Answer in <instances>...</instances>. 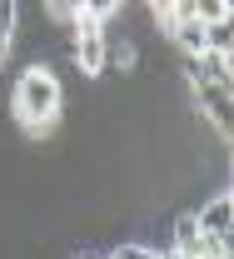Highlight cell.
Wrapping results in <instances>:
<instances>
[{
	"instance_id": "1",
	"label": "cell",
	"mask_w": 234,
	"mask_h": 259,
	"mask_svg": "<svg viewBox=\"0 0 234 259\" xmlns=\"http://www.w3.org/2000/svg\"><path fill=\"white\" fill-rule=\"evenodd\" d=\"M60 80H55V70L50 65H30L20 80H15V100H10V110L20 115V125L35 130V135H45V130L60 120Z\"/></svg>"
},
{
	"instance_id": "2",
	"label": "cell",
	"mask_w": 234,
	"mask_h": 259,
	"mask_svg": "<svg viewBox=\"0 0 234 259\" xmlns=\"http://www.w3.org/2000/svg\"><path fill=\"white\" fill-rule=\"evenodd\" d=\"M195 225H200V234H209V239H234V194L229 190L209 194L200 209H195Z\"/></svg>"
},
{
	"instance_id": "3",
	"label": "cell",
	"mask_w": 234,
	"mask_h": 259,
	"mask_svg": "<svg viewBox=\"0 0 234 259\" xmlns=\"http://www.w3.org/2000/svg\"><path fill=\"white\" fill-rule=\"evenodd\" d=\"M195 100H200L204 120L229 140V90H219V85H209V80H195Z\"/></svg>"
},
{
	"instance_id": "4",
	"label": "cell",
	"mask_w": 234,
	"mask_h": 259,
	"mask_svg": "<svg viewBox=\"0 0 234 259\" xmlns=\"http://www.w3.org/2000/svg\"><path fill=\"white\" fill-rule=\"evenodd\" d=\"M165 35L174 55H204V20H174V25H165Z\"/></svg>"
},
{
	"instance_id": "5",
	"label": "cell",
	"mask_w": 234,
	"mask_h": 259,
	"mask_svg": "<svg viewBox=\"0 0 234 259\" xmlns=\"http://www.w3.org/2000/svg\"><path fill=\"white\" fill-rule=\"evenodd\" d=\"M204 50H214V55H229V50H234V25H229V15L204 25Z\"/></svg>"
},
{
	"instance_id": "6",
	"label": "cell",
	"mask_w": 234,
	"mask_h": 259,
	"mask_svg": "<svg viewBox=\"0 0 234 259\" xmlns=\"http://www.w3.org/2000/svg\"><path fill=\"white\" fill-rule=\"evenodd\" d=\"M224 15H229V0H195V20H204V25L224 20Z\"/></svg>"
},
{
	"instance_id": "7",
	"label": "cell",
	"mask_w": 234,
	"mask_h": 259,
	"mask_svg": "<svg viewBox=\"0 0 234 259\" xmlns=\"http://www.w3.org/2000/svg\"><path fill=\"white\" fill-rule=\"evenodd\" d=\"M80 10H90L95 20H110V15L120 10V0H80Z\"/></svg>"
},
{
	"instance_id": "8",
	"label": "cell",
	"mask_w": 234,
	"mask_h": 259,
	"mask_svg": "<svg viewBox=\"0 0 234 259\" xmlns=\"http://www.w3.org/2000/svg\"><path fill=\"white\" fill-rule=\"evenodd\" d=\"M110 259H155V249H150V244H134V239H130V244H120Z\"/></svg>"
},
{
	"instance_id": "9",
	"label": "cell",
	"mask_w": 234,
	"mask_h": 259,
	"mask_svg": "<svg viewBox=\"0 0 234 259\" xmlns=\"http://www.w3.org/2000/svg\"><path fill=\"white\" fill-rule=\"evenodd\" d=\"M10 45H15V35L0 30V70H5V60H10Z\"/></svg>"
}]
</instances>
